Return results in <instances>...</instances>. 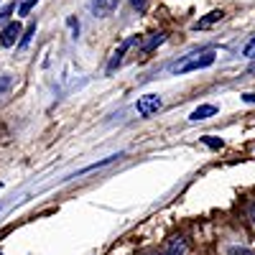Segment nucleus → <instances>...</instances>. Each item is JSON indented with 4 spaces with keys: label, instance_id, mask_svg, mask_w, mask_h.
I'll use <instances>...</instances> for the list:
<instances>
[{
    "label": "nucleus",
    "instance_id": "nucleus-8",
    "mask_svg": "<svg viewBox=\"0 0 255 255\" xmlns=\"http://www.w3.org/2000/svg\"><path fill=\"white\" fill-rule=\"evenodd\" d=\"M163 41H166V33H161V31H158V33H151V36H148V41H143L140 51H143V54H151L156 46H161V44H163Z\"/></svg>",
    "mask_w": 255,
    "mask_h": 255
},
{
    "label": "nucleus",
    "instance_id": "nucleus-11",
    "mask_svg": "<svg viewBox=\"0 0 255 255\" xmlns=\"http://www.w3.org/2000/svg\"><path fill=\"white\" fill-rule=\"evenodd\" d=\"M202 143H207L209 148H215V151H220V148H225V140L222 138H215V135H204Z\"/></svg>",
    "mask_w": 255,
    "mask_h": 255
},
{
    "label": "nucleus",
    "instance_id": "nucleus-5",
    "mask_svg": "<svg viewBox=\"0 0 255 255\" xmlns=\"http://www.w3.org/2000/svg\"><path fill=\"white\" fill-rule=\"evenodd\" d=\"M222 18H225V13H222V10H212V13H207L204 18H199L191 28H194V31H204V28H209V26H215L217 20H222Z\"/></svg>",
    "mask_w": 255,
    "mask_h": 255
},
{
    "label": "nucleus",
    "instance_id": "nucleus-15",
    "mask_svg": "<svg viewBox=\"0 0 255 255\" xmlns=\"http://www.w3.org/2000/svg\"><path fill=\"white\" fill-rule=\"evenodd\" d=\"M67 23H69V28H72V33H74V38H77V36H79V20H77V18H69V20H67Z\"/></svg>",
    "mask_w": 255,
    "mask_h": 255
},
{
    "label": "nucleus",
    "instance_id": "nucleus-18",
    "mask_svg": "<svg viewBox=\"0 0 255 255\" xmlns=\"http://www.w3.org/2000/svg\"><path fill=\"white\" fill-rule=\"evenodd\" d=\"M133 3V8H138V10H145V0H130Z\"/></svg>",
    "mask_w": 255,
    "mask_h": 255
},
{
    "label": "nucleus",
    "instance_id": "nucleus-14",
    "mask_svg": "<svg viewBox=\"0 0 255 255\" xmlns=\"http://www.w3.org/2000/svg\"><path fill=\"white\" fill-rule=\"evenodd\" d=\"M227 255H255L253 250H248V248H230L227 250Z\"/></svg>",
    "mask_w": 255,
    "mask_h": 255
},
{
    "label": "nucleus",
    "instance_id": "nucleus-9",
    "mask_svg": "<svg viewBox=\"0 0 255 255\" xmlns=\"http://www.w3.org/2000/svg\"><path fill=\"white\" fill-rule=\"evenodd\" d=\"M186 253V245H184V240L181 238H176L168 248H163L161 253H148V255H184Z\"/></svg>",
    "mask_w": 255,
    "mask_h": 255
},
{
    "label": "nucleus",
    "instance_id": "nucleus-12",
    "mask_svg": "<svg viewBox=\"0 0 255 255\" xmlns=\"http://www.w3.org/2000/svg\"><path fill=\"white\" fill-rule=\"evenodd\" d=\"M36 3H38V0H20V3H18V15H28Z\"/></svg>",
    "mask_w": 255,
    "mask_h": 255
},
{
    "label": "nucleus",
    "instance_id": "nucleus-6",
    "mask_svg": "<svg viewBox=\"0 0 255 255\" xmlns=\"http://www.w3.org/2000/svg\"><path fill=\"white\" fill-rule=\"evenodd\" d=\"M118 3H120V0H95V3H92V10H95V15L105 18V15H110V13L118 8Z\"/></svg>",
    "mask_w": 255,
    "mask_h": 255
},
{
    "label": "nucleus",
    "instance_id": "nucleus-10",
    "mask_svg": "<svg viewBox=\"0 0 255 255\" xmlns=\"http://www.w3.org/2000/svg\"><path fill=\"white\" fill-rule=\"evenodd\" d=\"M33 33H36V23H31V26L23 31V36H20V41H18V49H20V51L31 44V36H33Z\"/></svg>",
    "mask_w": 255,
    "mask_h": 255
},
{
    "label": "nucleus",
    "instance_id": "nucleus-19",
    "mask_svg": "<svg viewBox=\"0 0 255 255\" xmlns=\"http://www.w3.org/2000/svg\"><path fill=\"white\" fill-rule=\"evenodd\" d=\"M250 212H253V220H255V207H253V209H250Z\"/></svg>",
    "mask_w": 255,
    "mask_h": 255
},
{
    "label": "nucleus",
    "instance_id": "nucleus-2",
    "mask_svg": "<svg viewBox=\"0 0 255 255\" xmlns=\"http://www.w3.org/2000/svg\"><path fill=\"white\" fill-rule=\"evenodd\" d=\"M161 108H163V100H161L158 95H143V97H138V102H135V110H138L140 118H151V115H156Z\"/></svg>",
    "mask_w": 255,
    "mask_h": 255
},
{
    "label": "nucleus",
    "instance_id": "nucleus-7",
    "mask_svg": "<svg viewBox=\"0 0 255 255\" xmlns=\"http://www.w3.org/2000/svg\"><path fill=\"white\" fill-rule=\"evenodd\" d=\"M212 115H217L215 105H202V108H197L194 113L189 115V120H191V123H199V120H207V118H212Z\"/></svg>",
    "mask_w": 255,
    "mask_h": 255
},
{
    "label": "nucleus",
    "instance_id": "nucleus-13",
    "mask_svg": "<svg viewBox=\"0 0 255 255\" xmlns=\"http://www.w3.org/2000/svg\"><path fill=\"white\" fill-rule=\"evenodd\" d=\"M243 54L248 56V59H255V38H250L248 44H245V49H243Z\"/></svg>",
    "mask_w": 255,
    "mask_h": 255
},
{
    "label": "nucleus",
    "instance_id": "nucleus-17",
    "mask_svg": "<svg viewBox=\"0 0 255 255\" xmlns=\"http://www.w3.org/2000/svg\"><path fill=\"white\" fill-rule=\"evenodd\" d=\"M243 100H245L248 105H255V92H245V95H243Z\"/></svg>",
    "mask_w": 255,
    "mask_h": 255
},
{
    "label": "nucleus",
    "instance_id": "nucleus-16",
    "mask_svg": "<svg viewBox=\"0 0 255 255\" xmlns=\"http://www.w3.org/2000/svg\"><path fill=\"white\" fill-rule=\"evenodd\" d=\"M10 13H13V5H5L3 10H0V20H5V18H8Z\"/></svg>",
    "mask_w": 255,
    "mask_h": 255
},
{
    "label": "nucleus",
    "instance_id": "nucleus-1",
    "mask_svg": "<svg viewBox=\"0 0 255 255\" xmlns=\"http://www.w3.org/2000/svg\"><path fill=\"white\" fill-rule=\"evenodd\" d=\"M215 59H217V54H215V51H204V54L191 56V59H186V61H181V64H174L171 72H174V74H186V72L207 69V67H212V64H215Z\"/></svg>",
    "mask_w": 255,
    "mask_h": 255
},
{
    "label": "nucleus",
    "instance_id": "nucleus-4",
    "mask_svg": "<svg viewBox=\"0 0 255 255\" xmlns=\"http://www.w3.org/2000/svg\"><path fill=\"white\" fill-rule=\"evenodd\" d=\"M20 36H23V28H20V23L18 20H10V23L3 28V33H0V46H15L18 41H20Z\"/></svg>",
    "mask_w": 255,
    "mask_h": 255
},
{
    "label": "nucleus",
    "instance_id": "nucleus-3",
    "mask_svg": "<svg viewBox=\"0 0 255 255\" xmlns=\"http://www.w3.org/2000/svg\"><path fill=\"white\" fill-rule=\"evenodd\" d=\"M133 44H138V38L135 36H130V38H125L123 41V44L113 51V56H110V61H108V69H105V72H108V74H115V69L120 67V64H123V59H125V54H128V49H130Z\"/></svg>",
    "mask_w": 255,
    "mask_h": 255
}]
</instances>
